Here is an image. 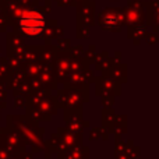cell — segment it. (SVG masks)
<instances>
[{"instance_id": "1", "label": "cell", "mask_w": 159, "mask_h": 159, "mask_svg": "<svg viewBox=\"0 0 159 159\" xmlns=\"http://www.w3.org/2000/svg\"><path fill=\"white\" fill-rule=\"evenodd\" d=\"M20 30L28 36H39L45 30V18L36 11H27L20 20Z\"/></svg>"}]
</instances>
